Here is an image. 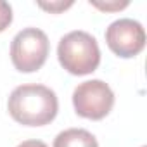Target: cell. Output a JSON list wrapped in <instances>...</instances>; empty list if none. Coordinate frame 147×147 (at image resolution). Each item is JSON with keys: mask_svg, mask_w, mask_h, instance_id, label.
I'll list each match as a JSON object with an SVG mask.
<instances>
[{"mask_svg": "<svg viewBox=\"0 0 147 147\" xmlns=\"http://www.w3.org/2000/svg\"><path fill=\"white\" fill-rule=\"evenodd\" d=\"M9 114L24 126H43L55 119L59 100L45 85H21L9 95Z\"/></svg>", "mask_w": 147, "mask_h": 147, "instance_id": "cell-1", "label": "cell"}, {"mask_svg": "<svg viewBox=\"0 0 147 147\" xmlns=\"http://www.w3.org/2000/svg\"><path fill=\"white\" fill-rule=\"evenodd\" d=\"M57 59L67 73L85 76L99 67L100 49L90 33L71 31L61 38L57 47Z\"/></svg>", "mask_w": 147, "mask_h": 147, "instance_id": "cell-2", "label": "cell"}, {"mask_svg": "<svg viewBox=\"0 0 147 147\" xmlns=\"http://www.w3.org/2000/svg\"><path fill=\"white\" fill-rule=\"evenodd\" d=\"M50 43L47 35L38 28H24L11 43V61L21 73L38 71L49 55Z\"/></svg>", "mask_w": 147, "mask_h": 147, "instance_id": "cell-3", "label": "cell"}, {"mask_svg": "<svg viewBox=\"0 0 147 147\" xmlns=\"http://www.w3.org/2000/svg\"><path fill=\"white\" fill-rule=\"evenodd\" d=\"M73 106L78 116L99 121L111 113L114 106V94L102 80L83 82L73 92Z\"/></svg>", "mask_w": 147, "mask_h": 147, "instance_id": "cell-4", "label": "cell"}, {"mask_svg": "<svg viewBox=\"0 0 147 147\" xmlns=\"http://www.w3.org/2000/svg\"><path fill=\"white\" fill-rule=\"evenodd\" d=\"M107 47L123 59L138 55L145 47V31L138 21L123 18L109 24L106 30Z\"/></svg>", "mask_w": 147, "mask_h": 147, "instance_id": "cell-5", "label": "cell"}, {"mask_svg": "<svg viewBox=\"0 0 147 147\" xmlns=\"http://www.w3.org/2000/svg\"><path fill=\"white\" fill-rule=\"evenodd\" d=\"M54 147H99V144L90 131L83 128H69L55 137Z\"/></svg>", "mask_w": 147, "mask_h": 147, "instance_id": "cell-6", "label": "cell"}, {"mask_svg": "<svg viewBox=\"0 0 147 147\" xmlns=\"http://www.w3.org/2000/svg\"><path fill=\"white\" fill-rule=\"evenodd\" d=\"M12 23V7L4 2V0H0V33L5 31Z\"/></svg>", "mask_w": 147, "mask_h": 147, "instance_id": "cell-7", "label": "cell"}, {"mask_svg": "<svg viewBox=\"0 0 147 147\" xmlns=\"http://www.w3.org/2000/svg\"><path fill=\"white\" fill-rule=\"evenodd\" d=\"M18 147H47V144L42 142V140H24Z\"/></svg>", "mask_w": 147, "mask_h": 147, "instance_id": "cell-8", "label": "cell"}, {"mask_svg": "<svg viewBox=\"0 0 147 147\" xmlns=\"http://www.w3.org/2000/svg\"><path fill=\"white\" fill-rule=\"evenodd\" d=\"M71 5V2L69 4H55V5H45V4H40V7H43V9H49V11H61V9H66V7H69Z\"/></svg>", "mask_w": 147, "mask_h": 147, "instance_id": "cell-9", "label": "cell"}, {"mask_svg": "<svg viewBox=\"0 0 147 147\" xmlns=\"http://www.w3.org/2000/svg\"><path fill=\"white\" fill-rule=\"evenodd\" d=\"M90 4H94V5L99 7V9H106V11H109V9H121V7H126V5H128V2L118 4V5H100V4H97V2H90Z\"/></svg>", "mask_w": 147, "mask_h": 147, "instance_id": "cell-10", "label": "cell"}]
</instances>
